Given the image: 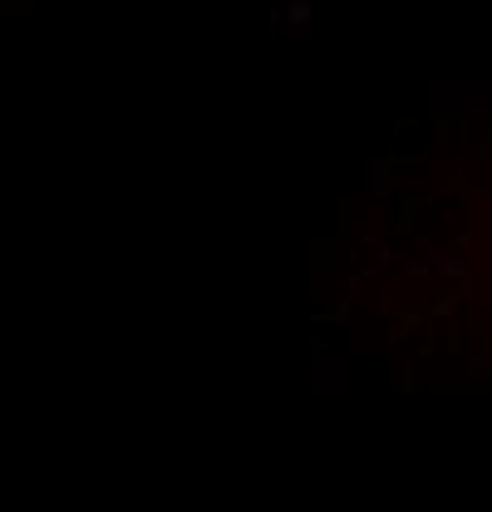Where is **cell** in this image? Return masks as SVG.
I'll return each mask as SVG.
<instances>
[{
	"instance_id": "cell-1",
	"label": "cell",
	"mask_w": 492,
	"mask_h": 512,
	"mask_svg": "<svg viewBox=\"0 0 492 512\" xmlns=\"http://www.w3.org/2000/svg\"><path fill=\"white\" fill-rule=\"evenodd\" d=\"M345 370H350V365H345L340 355H335V360H315V389H335V394H340V389L350 384Z\"/></svg>"
}]
</instances>
